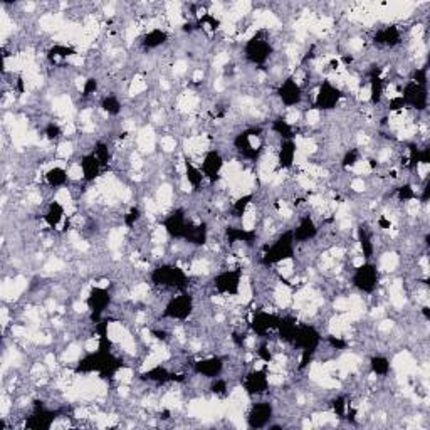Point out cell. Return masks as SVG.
I'll list each match as a JSON object with an SVG mask.
<instances>
[{"instance_id":"4","label":"cell","mask_w":430,"mask_h":430,"mask_svg":"<svg viewBox=\"0 0 430 430\" xmlns=\"http://www.w3.org/2000/svg\"><path fill=\"white\" fill-rule=\"evenodd\" d=\"M370 371L375 373L378 378H389L391 371V362L389 356H385L383 353H373L370 356Z\"/></svg>"},{"instance_id":"3","label":"cell","mask_w":430,"mask_h":430,"mask_svg":"<svg viewBox=\"0 0 430 430\" xmlns=\"http://www.w3.org/2000/svg\"><path fill=\"white\" fill-rule=\"evenodd\" d=\"M42 182L48 187H51L52 190H59V188L66 187L69 183L68 165H59L57 161H54L52 167L44 172V180Z\"/></svg>"},{"instance_id":"2","label":"cell","mask_w":430,"mask_h":430,"mask_svg":"<svg viewBox=\"0 0 430 430\" xmlns=\"http://www.w3.org/2000/svg\"><path fill=\"white\" fill-rule=\"evenodd\" d=\"M274 403L267 400L254 402L252 400L251 407L245 412V420H247V427L251 429H263L267 427L271 424V420L274 418Z\"/></svg>"},{"instance_id":"1","label":"cell","mask_w":430,"mask_h":430,"mask_svg":"<svg viewBox=\"0 0 430 430\" xmlns=\"http://www.w3.org/2000/svg\"><path fill=\"white\" fill-rule=\"evenodd\" d=\"M349 284L355 287L356 291L365 294H371L378 289L380 286V271L373 263H365L362 267L351 269L349 274Z\"/></svg>"}]
</instances>
